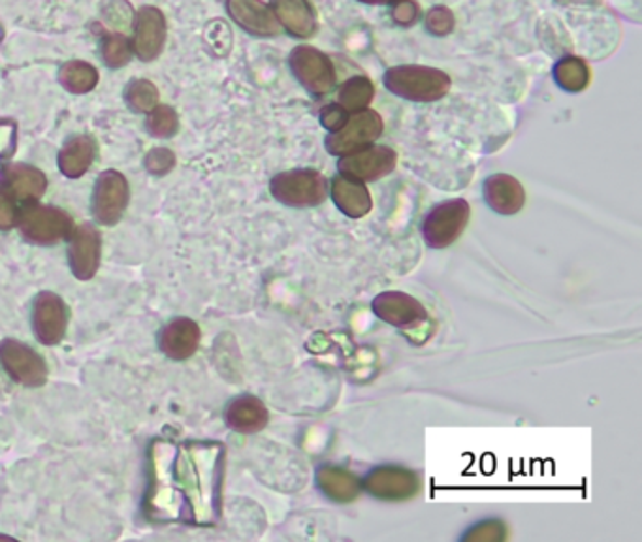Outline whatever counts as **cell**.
I'll return each instance as SVG.
<instances>
[{
    "label": "cell",
    "instance_id": "cell-26",
    "mask_svg": "<svg viewBox=\"0 0 642 542\" xmlns=\"http://www.w3.org/2000/svg\"><path fill=\"white\" fill-rule=\"evenodd\" d=\"M59 81L66 91L85 94L92 91L99 84V71L85 61H71L59 72Z\"/></svg>",
    "mask_w": 642,
    "mask_h": 542
},
{
    "label": "cell",
    "instance_id": "cell-29",
    "mask_svg": "<svg viewBox=\"0 0 642 542\" xmlns=\"http://www.w3.org/2000/svg\"><path fill=\"white\" fill-rule=\"evenodd\" d=\"M102 56L110 68H121V66L128 64L130 56H133V43L128 42V38L119 33L110 35L102 46Z\"/></svg>",
    "mask_w": 642,
    "mask_h": 542
},
{
    "label": "cell",
    "instance_id": "cell-38",
    "mask_svg": "<svg viewBox=\"0 0 642 542\" xmlns=\"http://www.w3.org/2000/svg\"><path fill=\"white\" fill-rule=\"evenodd\" d=\"M0 38H2V27H0Z\"/></svg>",
    "mask_w": 642,
    "mask_h": 542
},
{
    "label": "cell",
    "instance_id": "cell-5",
    "mask_svg": "<svg viewBox=\"0 0 642 542\" xmlns=\"http://www.w3.org/2000/svg\"><path fill=\"white\" fill-rule=\"evenodd\" d=\"M385 130V121L375 110L351 113L345 125L326 136L325 148L330 155L345 156L354 151L369 148L379 140Z\"/></svg>",
    "mask_w": 642,
    "mask_h": 542
},
{
    "label": "cell",
    "instance_id": "cell-6",
    "mask_svg": "<svg viewBox=\"0 0 642 542\" xmlns=\"http://www.w3.org/2000/svg\"><path fill=\"white\" fill-rule=\"evenodd\" d=\"M289 64L294 78L315 97L330 94L338 84V74L330 56L317 48L297 46L290 51Z\"/></svg>",
    "mask_w": 642,
    "mask_h": 542
},
{
    "label": "cell",
    "instance_id": "cell-1",
    "mask_svg": "<svg viewBox=\"0 0 642 542\" xmlns=\"http://www.w3.org/2000/svg\"><path fill=\"white\" fill-rule=\"evenodd\" d=\"M385 87L394 97L410 102H438L451 91V76L446 72L423 64H402L385 72Z\"/></svg>",
    "mask_w": 642,
    "mask_h": 542
},
{
    "label": "cell",
    "instance_id": "cell-16",
    "mask_svg": "<svg viewBox=\"0 0 642 542\" xmlns=\"http://www.w3.org/2000/svg\"><path fill=\"white\" fill-rule=\"evenodd\" d=\"M0 185L14 202L33 204L40 200L48 189V177L43 176L42 169L35 166L10 164L0 172Z\"/></svg>",
    "mask_w": 642,
    "mask_h": 542
},
{
    "label": "cell",
    "instance_id": "cell-28",
    "mask_svg": "<svg viewBox=\"0 0 642 542\" xmlns=\"http://www.w3.org/2000/svg\"><path fill=\"white\" fill-rule=\"evenodd\" d=\"M146 127H148L149 135L155 136V138H172L179 128V119L172 108L159 104L153 112L148 113Z\"/></svg>",
    "mask_w": 642,
    "mask_h": 542
},
{
    "label": "cell",
    "instance_id": "cell-27",
    "mask_svg": "<svg viewBox=\"0 0 642 542\" xmlns=\"http://www.w3.org/2000/svg\"><path fill=\"white\" fill-rule=\"evenodd\" d=\"M125 102L135 113L153 112L159 106V89L149 79H135L127 85Z\"/></svg>",
    "mask_w": 642,
    "mask_h": 542
},
{
    "label": "cell",
    "instance_id": "cell-20",
    "mask_svg": "<svg viewBox=\"0 0 642 542\" xmlns=\"http://www.w3.org/2000/svg\"><path fill=\"white\" fill-rule=\"evenodd\" d=\"M330 198L339 212L349 218H364L367 213L374 210V200H372L366 184L341 176V174L332 179Z\"/></svg>",
    "mask_w": 642,
    "mask_h": 542
},
{
    "label": "cell",
    "instance_id": "cell-8",
    "mask_svg": "<svg viewBox=\"0 0 642 542\" xmlns=\"http://www.w3.org/2000/svg\"><path fill=\"white\" fill-rule=\"evenodd\" d=\"M128 200L130 189L127 177L117 169L102 172L92 190V213L100 225H117L127 212Z\"/></svg>",
    "mask_w": 642,
    "mask_h": 542
},
{
    "label": "cell",
    "instance_id": "cell-30",
    "mask_svg": "<svg viewBox=\"0 0 642 542\" xmlns=\"http://www.w3.org/2000/svg\"><path fill=\"white\" fill-rule=\"evenodd\" d=\"M456 25V17L452 14L451 8L436 7L431 8L426 15V28L433 36L451 35Z\"/></svg>",
    "mask_w": 642,
    "mask_h": 542
},
{
    "label": "cell",
    "instance_id": "cell-19",
    "mask_svg": "<svg viewBox=\"0 0 642 542\" xmlns=\"http://www.w3.org/2000/svg\"><path fill=\"white\" fill-rule=\"evenodd\" d=\"M225 423L241 436H253L269 423V411L256 395H238L225 408Z\"/></svg>",
    "mask_w": 642,
    "mask_h": 542
},
{
    "label": "cell",
    "instance_id": "cell-9",
    "mask_svg": "<svg viewBox=\"0 0 642 542\" xmlns=\"http://www.w3.org/2000/svg\"><path fill=\"white\" fill-rule=\"evenodd\" d=\"M0 366L23 387H43L48 380V366L42 356L17 339L0 341Z\"/></svg>",
    "mask_w": 642,
    "mask_h": 542
},
{
    "label": "cell",
    "instance_id": "cell-22",
    "mask_svg": "<svg viewBox=\"0 0 642 542\" xmlns=\"http://www.w3.org/2000/svg\"><path fill=\"white\" fill-rule=\"evenodd\" d=\"M317 488L320 493L336 503H351L358 500L362 492V480L336 465H323L317 469Z\"/></svg>",
    "mask_w": 642,
    "mask_h": 542
},
{
    "label": "cell",
    "instance_id": "cell-18",
    "mask_svg": "<svg viewBox=\"0 0 642 542\" xmlns=\"http://www.w3.org/2000/svg\"><path fill=\"white\" fill-rule=\"evenodd\" d=\"M482 197L488 207L498 215H516L526 205V190L516 177L494 174L482 185Z\"/></svg>",
    "mask_w": 642,
    "mask_h": 542
},
{
    "label": "cell",
    "instance_id": "cell-13",
    "mask_svg": "<svg viewBox=\"0 0 642 542\" xmlns=\"http://www.w3.org/2000/svg\"><path fill=\"white\" fill-rule=\"evenodd\" d=\"M68 326V311L55 292H40L33 303V330L42 345L61 343Z\"/></svg>",
    "mask_w": 642,
    "mask_h": 542
},
{
    "label": "cell",
    "instance_id": "cell-10",
    "mask_svg": "<svg viewBox=\"0 0 642 542\" xmlns=\"http://www.w3.org/2000/svg\"><path fill=\"white\" fill-rule=\"evenodd\" d=\"M362 488L375 500L405 501L417 495L420 480L417 472L411 469L382 465L367 472L366 479L362 480Z\"/></svg>",
    "mask_w": 642,
    "mask_h": 542
},
{
    "label": "cell",
    "instance_id": "cell-35",
    "mask_svg": "<svg viewBox=\"0 0 642 542\" xmlns=\"http://www.w3.org/2000/svg\"><path fill=\"white\" fill-rule=\"evenodd\" d=\"M318 119H320V125L328 133H336V130H339V128L345 125L347 119H349V113L336 102V104H328V106L323 108Z\"/></svg>",
    "mask_w": 642,
    "mask_h": 542
},
{
    "label": "cell",
    "instance_id": "cell-21",
    "mask_svg": "<svg viewBox=\"0 0 642 542\" xmlns=\"http://www.w3.org/2000/svg\"><path fill=\"white\" fill-rule=\"evenodd\" d=\"M277 22L290 36L310 38L317 30V14L310 0H272Z\"/></svg>",
    "mask_w": 642,
    "mask_h": 542
},
{
    "label": "cell",
    "instance_id": "cell-34",
    "mask_svg": "<svg viewBox=\"0 0 642 542\" xmlns=\"http://www.w3.org/2000/svg\"><path fill=\"white\" fill-rule=\"evenodd\" d=\"M392 20L400 27H413L420 20V7L415 0H395L392 4Z\"/></svg>",
    "mask_w": 642,
    "mask_h": 542
},
{
    "label": "cell",
    "instance_id": "cell-17",
    "mask_svg": "<svg viewBox=\"0 0 642 542\" xmlns=\"http://www.w3.org/2000/svg\"><path fill=\"white\" fill-rule=\"evenodd\" d=\"M200 339V326L192 318L177 317L159 333V346L166 358L184 362L194 356Z\"/></svg>",
    "mask_w": 642,
    "mask_h": 542
},
{
    "label": "cell",
    "instance_id": "cell-36",
    "mask_svg": "<svg viewBox=\"0 0 642 542\" xmlns=\"http://www.w3.org/2000/svg\"><path fill=\"white\" fill-rule=\"evenodd\" d=\"M17 223V210L14 200L0 190V230H12Z\"/></svg>",
    "mask_w": 642,
    "mask_h": 542
},
{
    "label": "cell",
    "instance_id": "cell-3",
    "mask_svg": "<svg viewBox=\"0 0 642 542\" xmlns=\"http://www.w3.org/2000/svg\"><path fill=\"white\" fill-rule=\"evenodd\" d=\"M17 228L33 245L51 247L68 240L74 223L71 215L55 205L28 204L17 215Z\"/></svg>",
    "mask_w": 642,
    "mask_h": 542
},
{
    "label": "cell",
    "instance_id": "cell-32",
    "mask_svg": "<svg viewBox=\"0 0 642 542\" xmlns=\"http://www.w3.org/2000/svg\"><path fill=\"white\" fill-rule=\"evenodd\" d=\"M104 20H106L113 28H125L127 27L130 20L135 17L133 15V8L128 4L127 0H108L104 4Z\"/></svg>",
    "mask_w": 642,
    "mask_h": 542
},
{
    "label": "cell",
    "instance_id": "cell-4",
    "mask_svg": "<svg viewBox=\"0 0 642 542\" xmlns=\"http://www.w3.org/2000/svg\"><path fill=\"white\" fill-rule=\"evenodd\" d=\"M471 217V205L464 198L433 205L423 220V238L433 251H441L458 241Z\"/></svg>",
    "mask_w": 642,
    "mask_h": 542
},
{
    "label": "cell",
    "instance_id": "cell-15",
    "mask_svg": "<svg viewBox=\"0 0 642 542\" xmlns=\"http://www.w3.org/2000/svg\"><path fill=\"white\" fill-rule=\"evenodd\" d=\"M226 12L249 35L262 38L281 35L274 10L262 0H226Z\"/></svg>",
    "mask_w": 642,
    "mask_h": 542
},
{
    "label": "cell",
    "instance_id": "cell-11",
    "mask_svg": "<svg viewBox=\"0 0 642 542\" xmlns=\"http://www.w3.org/2000/svg\"><path fill=\"white\" fill-rule=\"evenodd\" d=\"M372 311L375 317L387 325L405 330L428 320V311L417 298L400 290H387L374 298Z\"/></svg>",
    "mask_w": 642,
    "mask_h": 542
},
{
    "label": "cell",
    "instance_id": "cell-2",
    "mask_svg": "<svg viewBox=\"0 0 642 542\" xmlns=\"http://www.w3.org/2000/svg\"><path fill=\"white\" fill-rule=\"evenodd\" d=\"M269 192L279 204L292 210H310L325 204L330 184L317 169H287L272 177Z\"/></svg>",
    "mask_w": 642,
    "mask_h": 542
},
{
    "label": "cell",
    "instance_id": "cell-24",
    "mask_svg": "<svg viewBox=\"0 0 642 542\" xmlns=\"http://www.w3.org/2000/svg\"><path fill=\"white\" fill-rule=\"evenodd\" d=\"M554 81L565 92H580L590 84V68L579 56H562L552 68Z\"/></svg>",
    "mask_w": 642,
    "mask_h": 542
},
{
    "label": "cell",
    "instance_id": "cell-25",
    "mask_svg": "<svg viewBox=\"0 0 642 542\" xmlns=\"http://www.w3.org/2000/svg\"><path fill=\"white\" fill-rule=\"evenodd\" d=\"M375 99V85L366 76H354L339 87L338 104L349 115L367 110Z\"/></svg>",
    "mask_w": 642,
    "mask_h": 542
},
{
    "label": "cell",
    "instance_id": "cell-12",
    "mask_svg": "<svg viewBox=\"0 0 642 542\" xmlns=\"http://www.w3.org/2000/svg\"><path fill=\"white\" fill-rule=\"evenodd\" d=\"M100 254H102V238L99 230L92 225L74 226L68 236V264L72 274L79 281L92 279L100 266Z\"/></svg>",
    "mask_w": 642,
    "mask_h": 542
},
{
    "label": "cell",
    "instance_id": "cell-31",
    "mask_svg": "<svg viewBox=\"0 0 642 542\" xmlns=\"http://www.w3.org/2000/svg\"><path fill=\"white\" fill-rule=\"evenodd\" d=\"M143 163H146L149 174L166 176L176 166V155L166 148L151 149Z\"/></svg>",
    "mask_w": 642,
    "mask_h": 542
},
{
    "label": "cell",
    "instance_id": "cell-7",
    "mask_svg": "<svg viewBox=\"0 0 642 542\" xmlns=\"http://www.w3.org/2000/svg\"><path fill=\"white\" fill-rule=\"evenodd\" d=\"M398 164V153L387 146H369L345 156H339L338 174L362 184H374L390 176Z\"/></svg>",
    "mask_w": 642,
    "mask_h": 542
},
{
    "label": "cell",
    "instance_id": "cell-33",
    "mask_svg": "<svg viewBox=\"0 0 642 542\" xmlns=\"http://www.w3.org/2000/svg\"><path fill=\"white\" fill-rule=\"evenodd\" d=\"M17 146V127L14 121L0 119V172L14 155Z\"/></svg>",
    "mask_w": 642,
    "mask_h": 542
},
{
    "label": "cell",
    "instance_id": "cell-23",
    "mask_svg": "<svg viewBox=\"0 0 642 542\" xmlns=\"http://www.w3.org/2000/svg\"><path fill=\"white\" fill-rule=\"evenodd\" d=\"M95 159H97V141L92 140L91 136L79 135L64 141L56 163L63 176L68 179H78L91 168Z\"/></svg>",
    "mask_w": 642,
    "mask_h": 542
},
{
    "label": "cell",
    "instance_id": "cell-14",
    "mask_svg": "<svg viewBox=\"0 0 642 542\" xmlns=\"http://www.w3.org/2000/svg\"><path fill=\"white\" fill-rule=\"evenodd\" d=\"M166 42V17L159 8L143 7L135 15L133 51L143 63L155 61Z\"/></svg>",
    "mask_w": 642,
    "mask_h": 542
},
{
    "label": "cell",
    "instance_id": "cell-37",
    "mask_svg": "<svg viewBox=\"0 0 642 542\" xmlns=\"http://www.w3.org/2000/svg\"><path fill=\"white\" fill-rule=\"evenodd\" d=\"M362 4H372V7H382V4H394L395 0H358Z\"/></svg>",
    "mask_w": 642,
    "mask_h": 542
}]
</instances>
